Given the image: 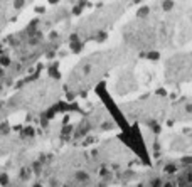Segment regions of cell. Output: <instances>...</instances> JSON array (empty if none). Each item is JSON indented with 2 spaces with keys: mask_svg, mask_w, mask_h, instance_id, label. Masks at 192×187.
I'll return each mask as SVG.
<instances>
[{
  "mask_svg": "<svg viewBox=\"0 0 192 187\" xmlns=\"http://www.w3.org/2000/svg\"><path fill=\"white\" fill-rule=\"evenodd\" d=\"M34 187H42V186H41V184H36V186H34Z\"/></svg>",
  "mask_w": 192,
  "mask_h": 187,
  "instance_id": "3",
  "label": "cell"
},
{
  "mask_svg": "<svg viewBox=\"0 0 192 187\" xmlns=\"http://www.w3.org/2000/svg\"><path fill=\"white\" fill-rule=\"evenodd\" d=\"M0 182H2V186H7V182H9V177H7V175H2V177H0Z\"/></svg>",
  "mask_w": 192,
  "mask_h": 187,
  "instance_id": "2",
  "label": "cell"
},
{
  "mask_svg": "<svg viewBox=\"0 0 192 187\" xmlns=\"http://www.w3.org/2000/svg\"><path fill=\"white\" fill-rule=\"evenodd\" d=\"M76 177H78V180H88V175H86V172H78V175H76Z\"/></svg>",
  "mask_w": 192,
  "mask_h": 187,
  "instance_id": "1",
  "label": "cell"
}]
</instances>
